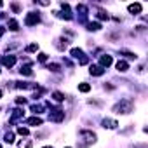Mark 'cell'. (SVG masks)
Masks as SVG:
<instances>
[{"label":"cell","mask_w":148,"mask_h":148,"mask_svg":"<svg viewBox=\"0 0 148 148\" xmlns=\"http://www.w3.org/2000/svg\"><path fill=\"white\" fill-rule=\"evenodd\" d=\"M96 143V134L92 131H80V139H79V148H87L89 145Z\"/></svg>","instance_id":"cell-1"},{"label":"cell","mask_w":148,"mask_h":148,"mask_svg":"<svg viewBox=\"0 0 148 148\" xmlns=\"http://www.w3.org/2000/svg\"><path fill=\"white\" fill-rule=\"evenodd\" d=\"M132 99H122V101H119L115 106H113V112L115 113H122V115H127V113H131L132 112Z\"/></svg>","instance_id":"cell-2"},{"label":"cell","mask_w":148,"mask_h":148,"mask_svg":"<svg viewBox=\"0 0 148 148\" xmlns=\"http://www.w3.org/2000/svg\"><path fill=\"white\" fill-rule=\"evenodd\" d=\"M70 54H71V58H75V59H80V64H87L89 63V59L86 58V54H84V51L82 49H71L70 51Z\"/></svg>","instance_id":"cell-3"},{"label":"cell","mask_w":148,"mask_h":148,"mask_svg":"<svg viewBox=\"0 0 148 148\" xmlns=\"http://www.w3.org/2000/svg\"><path fill=\"white\" fill-rule=\"evenodd\" d=\"M38 23H40L38 12H30V14H26V18H25V25H26V26H35V25H38Z\"/></svg>","instance_id":"cell-4"},{"label":"cell","mask_w":148,"mask_h":148,"mask_svg":"<svg viewBox=\"0 0 148 148\" xmlns=\"http://www.w3.org/2000/svg\"><path fill=\"white\" fill-rule=\"evenodd\" d=\"M64 119V112L61 110V108H54L51 113H49V120H52V122H61Z\"/></svg>","instance_id":"cell-5"},{"label":"cell","mask_w":148,"mask_h":148,"mask_svg":"<svg viewBox=\"0 0 148 148\" xmlns=\"http://www.w3.org/2000/svg\"><path fill=\"white\" fill-rule=\"evenodd\" d=\"M61 9H63V12H58L59 14V18H64L66 21H70L73 16H71V12H70V5L68 4H61Z\"/></svg>","instance_id":"cell-6"},{"label":"cell","mask_w":148,"mask_h":148,"mask_svg":"<svg viewBox=\"0 0 148 148\" xmlns=\"http://www.w3.org/2000/svg\"><path fill=\"white\" fill-rule=\"evenodd\" d=\"M112 63H113V59H112V56H108V54H103V56L99 58V66H101V68H108Z\"/></svg>","instance_id":"cell-7"},{"label":"cell","mask_w":148,"mask_h":148,"mask_svg":"<svg viewBox=\"0 0 148 148\" xmlns=\"http://www.w3.org/2000/svg\"><path fill=\"white\" fill-rule=\"evenodd\" d=\"M68 44H70V40H68V38H58L54 45H56V49H58V51H64V49L68 47Z\"/></svg>","instance_id":"cell-8"},{"label":"cell","mask_w":148,"mask_h":148,"mask_svg":"<svg viewBox=\"0 0 148 148\" xmlns=\"http://www.w3.org/2000/svg\"><path fill=\"white\" fill-rule=\"evenodd\" d=\"M14 63H16V56H4L2 58V64L7 66V68H12Z\"/></svg>","instance_id":"cell-9"},{"label":"cell","mask_w":148,"mask_h":148,"mask_svg":"<svg viewBox=\"0 0 148 148\" xmlns=\"http://www.w3.org/2000/svg\"><path fill=\"white\" fill-rule=\"evenodd\" d=\"M115 68H117V71H120V73H125V71L129 70V63H127V61H124V59H120V61H117Z\"/></svg>","instance_id":"cell-10"},{"label":"cell","mask_w":148,"mask_h":148,"mask_svg":"<svg viewBox=\"0 0 148 148\" xmlns=\"http://www.w3.org/2000/svg\"><path fill=\"white\" fill-rule=\"evenodd\" d=\"M23 113H25V112H23L21 108H16V110L12 112V117L9 119V122H11V124H16V122H18V120L23 117Z\"/></svg>","instance_id":"cell-11"},{"label":"cell","mask_w":148,"mask_h":148,"mask_svg":"<svg viewBox=\"0 0 148 148\" xmlns=\"http://www.w3.org/2000/svg\"><path fill=\"white\" fill-rule=\"evenodd\" d=\"M101 124H103V127H105V129H115V127L119 125V124H117V120H113V119H103V122H101Z\"/></svg>","instance_id":"cell-12"},{"label":"cell","mask_w":148,"mask_h":148,"mask_svg":"<svg viewBox=\"0 0 148 148\" xmlns=\"http://www.w3.org/2000/svg\"><path fill=\"white\" fill-rule=\"evenodd\" d=\"M141 9H143V5H141V4H138V2H136V4H131V5H127V11H129L131 14H139V12H141Z\"/></svg>","instance_id":"cell-13"},{"label":"cell","mask_w":148,"mask_h":148,"mask_svg":"<svg viewBox=\"0 0 148 148\" xmlns=\"http://www.w3.org/2000/svg\"><path fill=\"white\" fill-rule=\"evenodd\" d=\"M89 73H91V75H94V77H99V75H103V73H105V68H101V66H91Z\"/></svg>","instance_id":"cell-14"},{"label":"cell","mask_w":148,"mask_h":148,"mask_svg":"<svg viewBox=\"0 0 148 148\" xmlns=\"http://www.w3.org/2000/svg\"><path fill=\"white\" fill-rule=\"evenodd\" d=\"M19 73H21V75H26V77H30V75H33V70H32V66H30V64H25V66H21Z\"/></svg>","instance_id":"cell-15"},{"label":"cell","mask_w":148,"mask_h":148,"mask_svg":"<svg viewBox=\"0 0 148 148\" xmlns=\"http://www.w3.org/2000/svg\"><path fill=\"white\" fill-rule=\"evenodd\" d=\"M26 124H28V125H35V127H38V125H42V119H40V117H32V119L26 120Z\"/></svg>","instance_id":"cell-16"},{"label":"cell","mask_w":148,"mask_h":148,"mask_svg":"<svg viewBox=\"0 0 148 148\" xmlns=\"http://www.w3.org/2000/svg\"><path fill=\"white\" fill-rule=\"evenodd\" d=\"M7 26H9V30H11V32H18V30H19V25H18V21H16V19H9Z\"/></svg>","instance_id":"cell-17"},{"label":"cell","mask_w":148,"mask_h":148,"mask_svg":"<svg viewBox=\"0 0 148 148\" xmlns=\"http://www.w3.org/2000/svg\"><path fill=\"white\" fill-rule=\"evenodd\" d=\"M52 99L58 101V103H61V101H64V96H63L59 91H54V92H52Z\"/></svg>","instance_id":"cell-18"},{"label":"cell","mask_w":148,"mask_h":148,"mask_svg":"<svg viewBox=\"0 0 148 148\" xmlns=\"http://www.w3.org/2000/svg\"><path fill=\"white\" fill-rule=\"evenodd\" d=\"M44 110H45L44 105H32V112H33V113H42Z\"/></svg>","instance_id":"cell-19"},{"label":"cell","mask_w":148,"mask_h":148,"mask_svg":"<svg viewBox=\"0 0 148 148\" xmlns=\"http://www.w3.org/2000/svg\"><path fill=\"white\" fill-rule=\"evenodd\" d=\"M99 28H101L99 23H89V25H87V30H89V32H98Z\"/></svg>","instance_id":"cell-20"},{"label":"cell","mask_w":148,"mask_h":148,"mask_svg":"<svg viewBox=\"0 0 148 148\" xmlns=\"http://www.w3.org/2000/svg\"><path fill=\"white\" fill-rule=\"evenodd\" d=\"M79 91H80V92H89V91H91V86L86 84V82H82V84H79Z\"/></svg>","instance_id":"cell-21"},{"label":"cell","mask_w":148,"mask_h":148,"mask_svg":"<svg viewBox=\"0 0 148 148\" xmlns=\"http://www.w3.org/2000/svg\"><path fill=\"white\" fill-rule=\"evenodd\" d=\"M19 148H32V139H23V141H19Z\"/></svg>","instance_id":"cell-22"},{"label":"cell","mask_w":148,"mask_h":148,"mask_svg":"<svg viewBox=\"0 0 148 148\" xmlns=\"http://www.w3.org/2000/svg\"><path fill=\"white\" fill-rule=\"evenodd\" d=\"M4 138H5V143H9V145L14 143V132H5Z\"/></svg>","instance_id":"cell-23"},{"label":"cell","mask_w":148,"mask_h":148,"mask_svg":"<svg viewBox=\"0 0 148 148\" xmlns=\"http://www.w3.org/2000/svg\"><path fill=\"white\" fill-rule=\"evenodd\" d=\"M120 54H124V56H127L129 59H136V58H138V56H136L134 52H129V51H124V49L120 51Z\"/></svg>","instance_id":"cell-24"},{"label":"cell","mask_w":148,"mask_h":148,"mask_svg":"<svg viewBox=\"0 0 148 148\" xmlns=\"http://www.w3.org/2000/svg\"><path fill=\"white\" fill-rule=\"evenodd\" d=\"M18 134H21V136H28L30 131H28V127H18Z\"/></svg>","instance_id":"cell-25"},{"label":"cell","mask_w":148,"mask_h":148,"mask_svg":"<svg viewBox=\"0 0 148 148\" xmlns=\"http://www.w3.org/2000/svg\"><path fill=\"white\" fill-rule=\"evenodd\" d=\"M26 51H28V52H35V51H38V44H30V45L26 47Z\"/></svg>","instance_id":"cell-26"},{"label":"cell","mask_w":148,"mask_h":148,"mask_svg":"<svg viewBox=\"0 0 148 148\" xmlns=\"http://www.w3.org/2000/svg\"><path fill=\"white\" fill-rule=\"evenodd\" d=\"M47 68H49L51 71H59V64H56V63H52V64H49Z\"/></svg>","instance_id":"cell-27"},{"label":"cell","mask_w":148,"mask_h":148,"mask_svg":"<svg viewBox=\"0 0 148 148\" xmlns=\"http://www.w3.org/2000/svg\"><path fill=\"white\" fill-rule=\"evenodd\" d=\"M38 61H40V63H45V61H47V54H44V52L38 54Z\"/></svg>","instance_id":"cell-28"},{"label":"cell","mask_w":148,"mask_h":148,"mask_svg":"<svg viewBox=\"0 0 148 148\" xmlns=\"http://www.w3.org/2000/svg\"><path fill=\"white\" fill-rule=\"evenodd\" d=\"M16 103H18V105H25V103H26V98H18Z\"/></svg>","instance_id":"cell-29"},{"label":"cell","mask_w":148,"mask_h":148,"mask_svg":"<svg viewBox=\"0 0 148 148\" xmlns=\"http://www.w3.org/2000/svg\"><path fill=\"white\" fill-rule=\"evenodd\" d=\"M12 9H14L16 12H19V9H21V7H19V4H12Z\"/></svg>","instance_id":"cell-30"},{"label":"cell","mask_w":148,"mask_h":148,"mask_svg":"<svg viewBox=\"0 0 148 148\" xmlns=\"http://www.w3.org/2000/svg\"><path fill=\"white\" fill-rule=\"evenodd\" d=\"M4 32H5V28H4V26H0V37L4 35Z\"/></svg>","instance_id":"cell-31"},{"label":"cell","mask_w":148,"mask_h":148,"mask_svg":"<svg viewBox=\"0 0 148 148\" xmlns=\"http://www.w3.org/2000/svg\"><path fill=\"white\" fill-rule=\"evenodd\" d=\"M44 148H52V146H44Z\"/></svg>","instance_id":"cell-32"},{"label":"cell","mask_w":148,"mask_h":148,"mask_svg":"<svg viewBox=\"0 0 148 148\" xmlns=\"http://www.w3.org/2000/svg\"><path fill=\"white\" fill-rule=\"evenodd\" d=\"M0 98H2V91H0Z\"/></svg>","instance_id":"cell-33"},{"label":"cell","mask_w":148,"mask_h":148,"mask_svg":"<svg viewBox=\"0 0 148 148\" xmlns=\"http://www.w3.org/2000/svg\"><path fill=\"white\" fill-rule=\"evenodd\" d=\"M2 5H4V4H2V2H0V7H2Z\"/></svg>","instance_id":"cell-34"},{"label":"cell","mask_w":148,"mask_h":148,"mask_svg":"<svg viewBox=\"0 0 148 148\" xmlns=\"http://www.w3.org/2000/svg\"><path fill=\"white\" fill-rule=\"evenodd\" d=\"M66 148H70V146H66Z\"/></svg>","instance_id":"cell-35"},{"label":"cell","mask_w":148,"mask_h":148,"mask_svg":"<svg viewBox=\"0 0 148 148\" xmlns=\"http://www.w3.org/2000/svg\"><path fill=\"white\" fill-rule=\"evenodd\" d=\"M0 148H2V146H0Z\"/></svg>","instance_id":"cell-36"}]
</instances>
